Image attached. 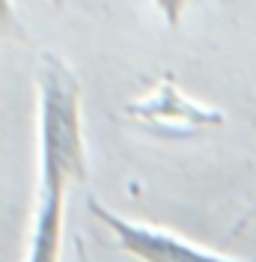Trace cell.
Masks as SVG:
<instances>
[{
	"label": "cell",
	"instance_id": "3957f363",
	"mask_svg": "<svg viewBox=\"0 0 256 262\" xmlns=\"http://www.w3.org/2000/svg\"><path fill=\"white\" fill-rule=\"evenodd\" d=\"M125 116L164 137H188L197 131L224 125L221 111L188 98L170 78H161L143 98L128 101Z\"/></svg>",
	"mask_w": 256,
	"mask_h": 262
},
{
	"label": "cell",
	"instance_id": "277c9868",
	"mask_svg": "<svg viewBox=\"0 0 256 262\" xmlns=\"http://www.w3.org/2000/svg\"><path fill=\"white\" fill-rule=\"evenodd\" d=\"M63 217H66V194L36 196V214H33L27 262H60Z\"/></svg>",
	"mask_w": 256,
	"mask_h": 262
},
{
	"label": "cell",
	"instance_id": "7a4b0ae2",
	"mask_svg": "<svg viewBox=\"0 0 256 262\" xmlns=\"http://www.w3.org/2000/svg\"><path fill=\"white\" fill-rule=\"evenodd\" d=\"M87 209H90V214L98 224H104L111 229L116 245L122 247L128 256H134L140 262H256V259H239V256L215 253V250L194 245V242L182 238L176 232L128 221L119 212L108 209L104 203H98L96 196L87 200Z\"/></svg>",
	"mask_w": 256,
	"mask_h": 262
},
{
	"label": "cell",
	"instance_id": "6da1fadb",
	"mask_svg": "<svg viewBox=\"0 0 256 262\" xmlns=\"http://www.w3.org/2000/svg\"><path fill=\"white\" fill-rule=\"evenodd\" d=\"M39 90V194H69L87 179L80 81L60 54L45 51L36 66Z\"/></svg>",
	"mask_w": 256,
	"mask_h": 262
}]
</instances>
